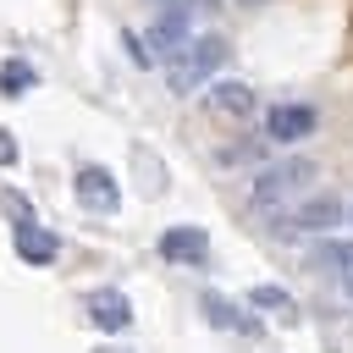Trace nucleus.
Here are the masks:
<instances>
[{"label": "nucleus", "instance_id": "nucleus-1", "mask_svg": "<svg viewBox=\"0 0 353 353\" xmlns=\"http://www.w3.org/2000/svg\"><path fill=\"white\" fill-rule=\"evenodd\" d=\"M160 66H165V88L188 99V94H199V88L226 66V39H221V33H193V39H188L171 61H160Z\"/></svg>", "mask_w": 353, "mask_h": 353}, {"label": "nucleus", "instance_id": "nucleus-2", "mask_svg": "<svg viewBox=\"0 0 353 353\" xmlns=\"http://www.w3.org/2000/svg\"><path fill=\"white\" fill-rule=\"evenodd\" d=\"M309 182H314V160L292 154V160L265 165V171L254 176L248 199H254V210H287V204H298V199L309 193Z\"/></svg>", "mask_w": 353, "mask_h": 353}, {"label": "nucleus", "instance_id": "nucleus-3", "mask_svg": "<svg viewBox=\"0 0 353 353\" xmlns=\"http://www.w3.org/2000/svg\"><path fill=\"white\" fill-rule=\"evenodd\" d=\"M342 199H331V193H314V199H303V204H292L287 215H281V232L287 237H325V232H336L342 226Z\"/></svg>", "mask_w": 353, "mask_h": 353}, {"label": "nucleus", "instance_id": "nucleus-4", "mask_svg": "<svg viewBox=\"0 0 353 353\" xmlns=\"http://www.w3.org/2000/svg\"><path fill=\"white\" fill-rule=\"evenodd\" d=\"M188 39H193V11H188L182 0H165V11H160V17L149 22V33H143L149 61H171Z\"/></svg>", "mask_w": 353, "mask_h": 353}, {"label": "nucleus", "instance_id": "nucleus-5", "mask_svg": "<svg viewBox=\"0 0 353 353\" xmlns=\"http://www.w3.org/2000/svg\"><path fill=\"white\" fill-rule=\"evenodd\" d=\"M314 127H320L314 105L287 99V105H270V110H265V138H270V143H303V138H314Z\"/></svg>", "mask_w": 353, "mask_h": 353}, {"label": "nucleus", "instance_id": "nucleus-6", "mask_svg": "<svg viewBox=\"0 0 353 353\" xmlns=\"http://www.w3.org/2000/svg\"><path fill=\"white\" fill-rule=\"evenodd\" d=\"M204 110L221 116V121H248L254 116V88L237 83V77H215V83H204Z\"/></svg>", "mask_w": 353, "mask_h": 353}, {"label": "nucleus", "instance_id": "nucleus-7", "mask_svg": "<svg viewBox=\"0 0 353 353\" xmlns=\"http://www.w3.org/2000/svg\"><path fill=\"white\" fill-rule=\"evenodd\" d=\"M72 193H77V204H83V210H99V215H110V210L121 204V182H116L105 165H77Z\"/></svg>", "mask_w": 353, "mask_h": 353}, {"label": "nucleus", "instance_id": "nucleus-8", "mask_svg": "<svg viewBox=\"0 0 353 353\" xmlns=\"http://www.w3.org/2000/svg\"><path fill=\"white\" fill-rule=\"evenodd\" d=\"M160 259L165 265H210V232L204 226H165L160 232Z\"/></svg>", "mask_w": 353, "mask_h": 353}, {"label": "nucleus", "instance_id": "nucleus-9", "mask_svg": "<svg viewBox=\"0 0 353 353\" xmlns=\"http://www.w3.org/2000/svg\"><path fill=\"white\" fill-rule=\"evenodd\" d=\"M83 309H88V320H94L99 331H127V325H132V303H127L121 287H94V292L83 298Z\"/></svg>", "mask_w": 353, "mask_h": 353}, {"label": "nucleus", "instance_id": "nucleus-10", "mask_svg": "<svg viewBox=\"0 0 353 353\" xmlns=\"http://www.w3.org/2000/svg\"><path fill=\"white\" fill-rule=\"evenodd\" d=\"M11 243H17V259H28V265H55V254H61V237L39 221H22L11 232Z\"/></svg>", "mask_w": 353, "mask_h": 353}, {"label": "nucleus", "instance_id": "nucleus-11", "mask_svg": "<svg viewBox=\"0 0 353 353\" xmlns=\"http://www.w3.org/2000/svg\"><path fill=\"white\" fill-rule=\"evenodd\" d=\"M199 309H204V320L210 325H221V331H243V336H259V320L254 314H243L232 298H221V292H204L199 298Z\"/></svg>", "mask_w": 353, "mask_h": 353}, {"label": "nucleus", "instance_id": "nucleus-12", "mask_svg": "<svg viewBox=\"0 0 353 353\" xmlns=\"http://www.w3.org/2000/svg\"><path fill=\"white\" fill-rule=\"evenodd\" d=\"M314 270H336L342 276V292L353 298V243H325L314 254Z\"/></svg>", "mask_w": 353, "mask_h": 353}, {"label": "nucleus", "instance_id": "nucleus-13", "mask_svg": "<svg viewBox=\"0 0 353 353\" xmlns=\"http://www.w3.org/2000/svg\"><path fill=\"white\" fill-rule=\"evenodd\" d=\"M248 303H254V309H270V314H276V320H287V325L298 320V303H292V292H287V287H270V281H265V287H254V292H248Z\"/></svg>", "mask_w": 353, "mask_h": 353}, {"label": "nucleus", "instance_id": "nucleus-14", "mask_svg": "<svg viewBox=\"0 0 353 353\" xmlns=\"http://www.w3.org/2000/svg\"><path fill=\"white\" fill-rule=\"evenodd\" d=\"M33 83H39V72H33L28 61H17V55H11V61L0 66V94H6V99H22Z\"/></svg>", "mask_w": 353, "mask_h": 353}, {"label": "nucleus", "instance_id": "nucleus-15", "mask_svg": "<svg viewBox=\"0 0 353 353\" xmlns=\"http://www.w3.org/2000/svg\"><path fill=\"white\" fill-rule=\"evenodd\" d=\"M0 210L11 215V226H22V221H39V215H33V204H28L22 193H11V188H0Z\"/></svg>", "mask_w": 353, "mask_h": 353}, {"label": "nucleus", "instance_id": "nucleus-16", "mask_svg": "<svg viewBox=\"0 0 353 353\" xmlns=\"http://www.w3.org/2000/svg\"><path fill=\"white\" fill-rule=\"evenodd\" d=\"M0 165H17V138L0 127Z\"/></svg>", "mask_w": 353, "mask_h": 353}, {"label": "nucleus", "instance_id": "nucleus-17", "mask_svg": "<svg viewBox=\"0 0 353 353\" xmlns=\"http://www.w3.org/2000/svg\"><path fill=\"white\" fill-rule=\"evenodd\" d=\"M182 6H188V11H193V22H199V17H210L221 0H182Z\"/></svg>", "mask_w": 353, "mask_h": 353}, {"label": "nucleus", "instance_id": "nucleus-18", "mask_svg": "<svg viewBox=\"0 0 353 353\" xmlns=\"http://www.w3.org/2000/svg\"><path fill=\"white\" fill-rule=\"evenodd\" d=\"M99 353H127V347H99Z\"/></svg>", "mask_w": 353, "mask_h": 353}, {"label": "nucleus", "instance_id": "nucleus-19", "mask_svg": "<svg viewBox=\"0 0 353 353\" xmlns=\"http://www.w3.org/2000/svg\"><path fill=\"white\" fill-rule=\"evenodd\" d=\"M342 221H347V226H353V210H347V215H342Z\"/></svg>", "mask_w": 353, "mask_h": 353}]
</instances>
